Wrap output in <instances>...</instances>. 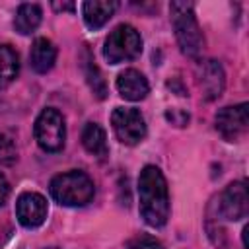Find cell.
<instances>
[{
    "instance_id": "obj_1",
    "label": "cell",
    "mask_w": 249,
    "mask_h": 249,
    "mask_svg": "<svg viewBox=\"0 0 249 249\" xmlns=\"http://www.w3.org/2000/svg\"><path fill=\"white\" fill-rule=\"evenodd\" d=\"M140 216L152 228H161L169 218V193L160 167L146 165L138 177Z\"/></svg>"
},
{
    "instance_id": "obj_2",
    "label": "cell",
    "mask_w": 249,
    "mask_h": 249,
    "mask_svg": "<svg viewBox=\"0 0 249 249\" xmlns=\"http://www.w3.org/2000/svg\"><path fill=\"white\" fill-rule=\"evenodd\" d=\"M51 196L62 206H86L95 195L91 177L84 171L72 169L51 179Z\"/></svg>"
},
{
    "instance_id": "obj_3",
    "label": "cell",
    "mask_w": 249,
    "mask_h": 249,
    "mask_svg": "<svg viewBox=\"0 0 249 249\" xmlns=\"http://www.w3.org/2000/svg\"><path fill=\"white\" fill-rule=\"evenodd\" d=\"M169 16L175 29V39L179 43V49L187 56H198L204 45L202 31L198 27V21L193 12L191 2H171L169 4Z\"/></svg>"
},
{
    "instance_id": "obj_4",
    "label": "cell",
    "mask_w": 249,
    "mask_h": 249,
    "mask_svg": "<svg viewBox=\"0 0 249 249\" xmlns=\"http://www.w3.org/2000/svg\"><path fill=\"white\" fill-rule=\"evenodd\" d=\"M140 53H142V37L128 23L117 25L109 33L103 45V56L109 64H121V62L132 60Z\"/></svg>"
},
{
    "instance_id": "obj_5",
    "label": "cell",
    "mask_w": 249,
    "mask_h": 249,
    "mask_svg": "<svg viewBox=\"0 0 249 249\" xmlns=\"http://www.w3.org/2000/svg\"><path fill=\"white\" fill-rule=\"evenodd\" d=\"M35 140L41 150L45 152H60L66 140V124L60 111L54 107H47L39 113L35 121Z\"/></svg>"
},
{
    "instance_id": "obj_6",
    "label": "cell",
    "mask_w": 249,
    "mask_h": 249,
    "mask_svg": "<svg viewBox=\"0 0 249 249\" xmlns=\"http://www.w3.org/2000/svg\"><path fill=\"white\" fill-rule=\"evenodd\" d=\"M111 126L117 138L126 146H134L146 138V121L134 107H115L111 113Z\"/></svg>"
},
{
    "instance_id": "obj_7",
    "label": "cell",
    "mask_w": 249,
    "mask_h": 249,
    "mask_svg": "<svg viewBox=\"0 0 249 249\" xmlns=\"http://www.w3.org/2000/svg\"><path fill=\"white\" fill-rule=\"evenodd\" d=\"M47 214H49V204H47V198L43 195L27 191V193H21L18 196L16 218L23 228H27V230L39 228L47 220Z\"/></svg>"
},
{
    "instance_id": "obj_8",
    "label": "cell",
    "mask_w": 249,
    "mask_h": 249,
    "mask_svg": "<svg viewBox=\"0 0 249 249\" xmlns=\"http://www.w3.org/2000/svg\"><path fill=\"white\" fill-rule=\"evenodd\" d=\"M218 212L224 220L237 222L247 216L249 212V196H247V187L243 181L230 183L224 193L218 198Z\"/></svg>"
},
{
    "instance_id": "obj_9",
    "label": "cell",
    "mask_w": 249,
    "mask_h": 249,
    "mask_svg": "<svg viewBox=\"0 0 249 249\" xmlns=\"http://www.w3.org/2000/svg\"><path fill=\"white\" fill-rule=\"evenodd\" d=\"M249 117H247V103L230 105L216 113V130L230 142L237 140L247 132Z\"/></svg>"
},
{
    "instance_id": "obj_10",
    "label": "cell",
    "mask_w": 249,
    "mask_h": 249,
    "mask_svg": "<svg viewBox=\"0 0 249 249\" xmlns=\"http://www.w3.org/2000/svg\"><path fill=\"white\" fill-rule=\"evenodd\" d=\"M196 78L206 101H214L222 95L226 86V74L218 60H212V58L202 60L196 68Z\"/></svg>"
},
{
    "instance_id": "obj_11",
    "label": "cell",
    "mask_w": 249,
    "mask_h": 249,
    "mask_svg": "<svg viewBox=\"0 0 249 249\" xmlns=\"http://www.w3.org/2000/svg\"><path fill=\"white\" fill-rule=\"evenodd\" d=\"M117 91L121 97L128 101H140L148 95L150 86L142 72L134 68H126L117 76Z\"/></svg>"
},
{
    "instance_id": "obj_12",
    "label": "cell",
    "mask_w": 249,
    "mask_h": 249,
    "mask_svg": "<svg viewBox=\"0 0 249 249\" xmlns=\"http://www.w3.org/2000/svg\"><path fill=\"white\" fill-rule=\"evenodd\" d=\"M117 2L113 0H88L82 4V18L88 29H101L115 14Z\"/></svg>"
},
{
    "instance_id": "obj_13",
    "label": "cell",
    "mask_w": 249,
    "mask_h": 249,
    "mask_svg": "<svg viewBox=\"0 0 249 249\" xmlns=\"http://www.w3.org/2000/svg\"><path fill=\"white\" fill-rule=\"evenodd\" d=\"M56 60V47L53 45L51 39L47 37H39L33 41L31 45V53H29V64L37 74H47Z\"/></svg>"
},
{
    "instance_id": "obj_14",
    "label": "cell",
    "mask_w": 249,
    "mask_h": 249,
    "mask_svg": "<svg viewBox=\"0 0 249 249\" xmlns=\"http://www.w3.org/2000/svg\"><path fill=\"white\" fill-rule=\"evenodd\" d=\"M82 144H84V148L91 156H95L99 160H103L109 154L107 134H105V130L97 123H88L84 126V130H82Z\"/></svg>"
},
{
    "instance_id": "obj_15",
    "label": "cell",
    "mask_w": 249,
    "mask_h": 249,
    "mask_svg": "<svg viewBox=\"0 0 249 249\" xmlns=\"http://www.w3.org/2000/svg\"><path fill=\"white\" fill-rule=\"evenodd\" d=\"M41 18H43L41 6H39V4H29V2H25V4H21V6L18 8V12H16L14 27H16V31L21 33V35H29V33H33V31L39 27Z\"/></svg>"
},
{
    "instance_id": "obj_16",
    "label": "cell",
    "mask_w": 249,
    "mask_h": 249,
    "mask_svg": "<svg viewBox=\"0 0 249 249\" xmlns=\"http://www.w3.org/2000/svg\"><path fill=\"white\" fill-rule=\"evenodd\" d=\"M18 72H19L18 53L10 45H0V88L14 82Z\"/></svg>"
},
{
    "instance_id": "obj_17",
    "label": "cell",
    "mask_w": 249,
    "mask_h": 249,
    "mask_svg": "<svg viewBox=\"0 0 249 249\" xmlns=\"http://www.w3.org/2000/svg\"><path fill=\"white\" fill-rule=\"evenodd\" d=\"M86 78H88V84L93 89V93L99 99H103L107 95V86H105V80L99 74V68L93 64V60H86Z\"/></svg>"
},
{
    "instance_id": "obj_18",
    "label": "cell",
    "mask_w": 249,
    "mask_h": 249,
    "mask_svg": "<svg viewBox=\"0 0 249 249\" xmlns=\"http://www.w3.org/2000/svg\"><path fill=\"white\" fill-rule=\"evenodd\" d=\"M16 160H18V150L14 140L0 132V165H12Z\"/></svg>"
},
{
    "instance_id": "obj_19",
    "label": "cell",
    "mask_w": 249,
    "mask_h": 249,
    "mask_svg": "<svg viewBox=\"0 0 249 249\" xmlns=\"http://www.w3.org/2000/svg\"><path fill=\"white\" fill-rule=\"evenodd\" d=\"M128 245H130V249H163L160 239H156L154 235H148V233L136 235L134 239L128 241Z\"/></svg>"
},
{
    "instance_id": "obj_20",
    "label": "cell",
    "mask_w": 249,
    "mask_h": 249,
    "mask_svg": "<svg viewBox=\"0 0 249 249\" xmlns=\"http://www.w3.org/2000/svg\"><path fill=\"white\" fill-rule=\"evenodd\" d=\"M165 119L169 123H173L175 126H185L189 123V113H185L181 109H171V111L165 113Z\"/></svg>"
},
{
    "instance_id": "obj_21",
    "label": "cell",
    "mask_w": 249,
    "mask_h": 249,
    "mask_svg": "<svg viewBox=\"0 0 249 249\" xmlns=\"http://www.w3.org/2000/svg\"><path fill=\"white\" fill-rule=\"evenodd\" d=\"M8 196H10V183H8V179L0 173V206L6 204Z\"/></svg>"
},
{
    "instance_id": "obj_22",
    "label": "cell",
    "mask_w": 249,
    "mask_h": 249,
    "mask_svg": "<svg viewBox=\"0 0 249 249\" xmlns=\"http://www.w3.org/2000/svg\"><path fill=\"white\" fill-rule=\"evenodd\" d=\"M53 8H54V10H62V12H64V10H66V12H72V10H74V4H72V2H66V4L53 2Z\"/></svg>"
},
{
    "instance_id": "obj_23",
    "label": "cell",
    "mask_w": 249,
    "mask_h": 249,
    "mask_svg": "<svg viewBox=\"0 0 249 249\" xmlns=\"http://www.w3.org/2000/svg\"><path fill=\"white\" fill-rule=\"evenodd\" d=\"M49 249H58V247H49Z\"/></svg>"
}]
</instances>
